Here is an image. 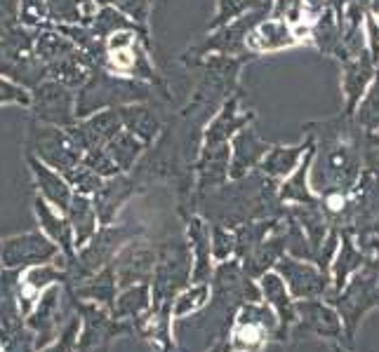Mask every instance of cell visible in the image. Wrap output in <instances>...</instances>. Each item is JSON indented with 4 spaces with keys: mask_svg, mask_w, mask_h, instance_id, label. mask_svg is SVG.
Returning <instances> with one entry per match:
<instances>
[{
    "mask_svg": "<svg viewBox=\"0 0 379 352\" xmlns=\"http://www.w3.org/2000/svg\"><path fill=\"white\" fill-rule=\"evenodd\" d=\"M31 167H33L35 176H38V183L45 188V193L52 195V198L59 200V202H64V198H67V190H64L62 181H59L55 174H50V172H47L45 167H40V163H35V160L31 163Z\"/></svg>",
    "mask_w": 379,
    "mask_h": 352,
    "instance_id": "6da1fadb",
    "label": "cell"
},
{
    "mask_svg": "<svg viewBox=\"0 0 379 352\" xmlns=\"http://www.w3.org/2000/svg\"><path fill=\"white\" fill-rule=\"evenodd\" d=\"M28 94L19 85L0 77V104H28Z\"/></svg>",
    "mask_w": 379,
    "mask_h": 352,
    "instance_id": "7a4b0ae2",
    "label": "cell"
},
{
    "mask_svg": "<svg viewBox=\"0 0 379 352\" xmlns=\"http://www.w3.org/2000/svg\"><path fill=\"white\" fill-rule=\"evenodd\" d=\"M17 0H0V35L15 28L17 21Z\"/></svg>",
    "mask_w": 379,
    "mask_h": 352,
    "instance_id": "3957f363",
    "label": "cell"
},
{
    "mask_svg": "<svg viewBox=\"0 0 379 352\" xmlns=\"http://www.w3.org/2000/svg\"><path fill=\"white\" fill-rule=\"evenodd\" d=\"M109 52H111V64H114L116 68H130L134 64L130 47H118V50H109Z\"/></svg>",
    "mask_w": 379,
    "mask_h": 352,
    "instance_id": "277c9868",
    "label": "cell"
},
{
    "mask_svg": "<svg viewBox=\"0 0 379 352\" xmlns=\"http://www.w3.org/2000/svg\"><path fill=\"white\" fill-rule=\"evenodd\" d=\"M118 47H132V35L130 33H114L109 40V50H118Z\"/></svg>",
    "mask_w": 379,
    "mask_h": 352,
    "instance_id": "5b68a950",
    "label": "cell"
},
{
    "mask_svg": "<svg viewBox=\"0 0 379 352\" xmlns=\"http://www.w3.org/2000/svg\"><path fill=\"white\" fill-rule=\"evenodd\" d=\"M330 205H333V210H340V200H337V198L330 200Z\"/></svg>",
    "mask_w": 379,
    "mask_h": 352,
    "instance_id": "8992f818",
    "label": "cell"
}]
</instances>
